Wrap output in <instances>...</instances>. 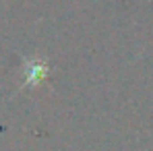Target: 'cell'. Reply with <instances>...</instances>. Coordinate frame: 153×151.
I'll return each instance as SVG.
<instances>
[{
	"mask_svg": "<svg viewBox=\"0 0 153 151\" xmlns=\"http://www.w3.org/2000/svg\"><path fill=\"white\" fill-rule=\"evenodd\" d=\"M50 73V66H48V62L46 60H42V58H29L25 60V85H39V83H44L46 81V77Z\"/></svg>",
	"mask_w": 153,
	"mask_h": 151,
	"instance_id": "6da1fadb",
	"label": "cell"
}]
</instances>
